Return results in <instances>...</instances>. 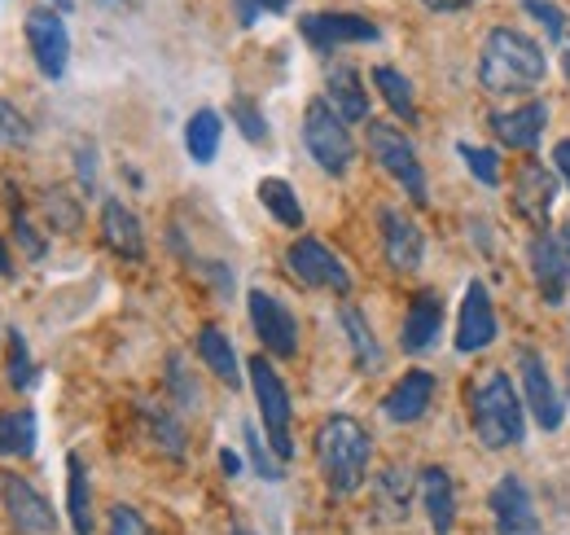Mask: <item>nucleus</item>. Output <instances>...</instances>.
<instances>
[{
    "mask_svg": "<svg viewBox=\"0 0 570 535\" xmlns=\"http://www.w3.org/2000/svg\"><path fill=\"white\" fill-rule=\"evenodd\" d=\"M544 49L513 31V27H492L488 40H483V58H479V84L492 93V97H522V93H535L540 79H544Z\"/></svg>",
    "mask_w": 570,
    "mask_h": 535,
    "instance_id": "f257e3e1",
    "label": "nucleus"
},
{
    "mask_svg": "<svg viewBox=\"0 0 570 535\" xmlns=\"http://www.w3.org/2000/svg\"><path fill=\"white\" fill-rule=\"evenodd\" d=\"M470 412H474V435L483 448L504 453L527 439V417H522V391L504 369H488L474 391H470Z\"/></svg>",
    "mask_w": 570,
    "mask_h": 535,
    "instance_id": "f03ea898",
    "label": "nucleus"
},
{
    "mask_svg": "<svg viewBox=\"0 0 570 535\" xmlns=\"http://www.w3.org/2000/svg\"><path fill=\"white\" fill-rule=\"evenodd\" d=\"M368 457H373V439L360 426L356 417H325L316 430V466L325 474V483L338 496L360 492L364 474H368Z\"/></svg>",
    "mask_w": 570,
    "mask_h": 535,
    "instance_id": "7ed1b4c3",
    "label": "nucleus"
},
{
    "mask_svg": "<svg viewBox=\"0 0 570 535\" xmlns=\"http://www.w3.org/2000/svg\"><path fill=\"white\" fill-rule=\"evenodd\" d=\"M303 140H307V154L316 158V167L330 172V176H343L352 167V158H356V140H352L347 124L334 115V106L325 97L307 101V110H303Z\"/></svg>",
    "mask_w": 570,
    "mask_h": 535,
    "instance_id": "20e7f679",
    "label": "nucleus"
},
{
    "mask_svg": "<svg viewBox=\"0 0 570 535\" xmlns=\"http://www.w3.org/2000/svg\"><path fill=\"white\" fill-rule=\"evenodd\" d=\"M368 149H373V158L386 167V176L409 194V198L417 202V206H426V167H422V158H417V149H413V140L400 133V128H391V124H368Z\"/></svg>",
    "mask_w": 570,
    "mask_h": 535,
    "instance_id": "39448f33",
    "label": "nucleus"
},
{
    "mask_svg": "<svg viewBox=\"0 0 570 535\" xmlns=\"http://www.w3.org/2000/svg\"><path fill=\"white\" fill-rule=\"evenodd\" d=\"M250 387H255V400H259V417H264V430H268V444L277 453V461L294 457V439H289V396H285L282 373L273 369V360L255 356L250 360Z\"/></svg>",
    "mask_w": 570,
    "mask_h": 535,
    "instance_id": "423d86ee",
    "label": "nucleus"
},
{
    "mask_svg": "<svg viewBox=\"0 0 570 535\" xmlns=\"http://www.w3.org/2000/svg\"><path fill=\"white\" fill-rule=\"evenodd\" d=\"M27 45H31V58L45 79H62L67 62H71V36H67V22L58 9H45L36 4L27 13Z\"/></svg>",
    "mask_w": 570,
    "mask_h": 535,
    "instance_id": "0eeeda50",
    "label": "nucleus"
},
{
    "mask_svg": "<svg viewBox=\"0 0 570 535\" xmlns=\"http://www.w3.org/2000/svg\"><path fill=\"white\" fill-rule=\"evenodd\" d=\"M285 264H289V272H294L303 285L334 290V294H347V290H352V272L343 268V260H338L321 237H298V242L285 251Z\"/></svg>",
    "mask_w": 570,
    "mask_h": 535,
    "instance_id": "6e6552de",
    "label": "nucleus"
},
{
    "mask_svg": "<svg viewBox=\"0 0 570 535\" xmlns=\"http://www.w3.org/2000/svg\"><path fill=\"white\" fill-rule=\"evenodd\" d=\"M518 373H522V403L531 408L535 426H540V430H562V417H567L562 396H558V387H553L544 360H540L531 347L518 351Z\"/></svg>",
    "mask_w": 570,
    "mask_h": 535,
    "instance_id": "1a4fd4ad",
    "label": "nucleus"
},
{
    "mask_svg": "<svg viewBox=\"0 0 570 535\" xmlns=\"http://www.w3.org/2000/svg\"><path fill=\"white\" fill-rule=\"evenodd\" d=\"M0 505H4L9 523L22 535H53V527H58L49 500H45L22 474H9V469L0 474Z\"/></svg>",
    "mask_w": 570,
    "mask_h": 535,
    "instance_id": "9d476101",
    "label": "nucleus"
},
{
    "mask_svg": "<svg viewBox=\"0 0 570 535\" xmlns=\"http://www.w3.org/2000/svg\"><path fill=\"white\" fill-rule=\"evenodd\" d=\"M553 198H558V176H553L540 158H522V167L513 172V211H518L531 228L544 233Z\"/></svg>",
    "mask_w": 570,
    "mask_h": 535,
    "instance_id": "9b49d317",
    "label": "nucleus"
},
{
    "mask_svg": "<svg viewBox=\"0 0 570 535\" xmlns=\"http://www.w3.org/2000/svg\"><path fill=\"white\" fill-rule=\"evenodd\" d=\"M298 31H303V40H307L312 49H321V54H330V49H338V45H373V40L382 36L377 22H368V18H360V13H303Z\"/></svg>",
    "mask_w": 570,
    "mask_h": 535,
    "instance_id": "f8f14e48",
    "label": "nucleus"
},
{
    "mask_svg": "<svg viewBox=\"0 0 570 535\" xmlns=\"http://www.w3.org/2000/svg\"><path fill=\"white\" fill-rule=\"evenodd\" d=\"M497 330H500L497 303H492L488 285H483V281H470V285H465V299H461V325H456V351L474 356V351L492 347V342H497Z\"/></svg>",
    "mask_w": 570,
    "mask_h": 535,
    "instance_id": "ddd939ff",
    "label": "nucleus"
},
{
    "mask_svg": "<svg viewBox=\"0 0 570 535\" xmlns=\"http://www.w3.org/2000/svg\"><path fill=\"white\" fill-rule=\"evenodd\" d=\"M250 321H255V334L259 342L273 351V356H282L289 360L294 351H298V325H294V317H289V308H285L282 299H273L268 290H250Z\"/></svg>",
    "mask_w": 570,
    "mask_h": 535,
    "instance_id": "4468645a",
    "label": "nucleus"
},
{
    "mask_svg": "<svg viewBox=\"0 0 570 535\" xmlns=\"http://www.w3.org/2000/svg\"><path fill=\"white\" fill-rule=\"evenodd\" d=\"M492 518H497V535H540V514L531 505V492L522 478L504 474L492 487Z\"/></svg>",
    "mask_w": 570,
    "mask_h": 535,
    "instance_id": "2eb2a0df",
    "label": "nucleus"
},
{
    "mask_svg": "<svg viewBox=\"0 0 570 535\" xmlns=\"http://www.w3.org/2000/svg\"><path fill=\"white\" fill-rule=\"evenodd\" d=\"M377 228H382V251H386V260H391L395 272H417V268H422L426 237H422V228H417L404 211L382 206V211H377Z\"/></svg>",
    "mask_w": 570,
    "mask_h": 535,
    "instance_id": "dca6fc26",
    "label": "nucleus"
},
{
    "mask_svg": "<svg viewBox=\"0 0 570 535\" xmlns=\"http://www.w3.org/2000/svg\"><path fill=\"white\" fill-rule=\"evenodd\" d=\"M531 272H535V285L549 303H562L570 290V251L562 237L553 233H535L531 237Z\"/></svg>",
    "mask_w": 570,
    "mask_h": 535,
    "instance_id": "f3484780",
    "label": "nucleus"
},
{
    "mask_svg": "<svg viewBox=\"0 0 570 535\" xmlns=\"http://www.w3.org/2000/svg\"><path fill=\"white\" fill-rule=\"evenodd\" d=\"M488 124H492V136L500 145L531 154L544 136V124H549V101H527V106H513V110H497Z\"/></svg>",
    "mask_w": 570,
    "mask_h": 535,
    "instance_id": "a211bd4d",
    "label": "nucleus"
},
{
    "mask_svg": "<svg viewBox=\"0 0 570 535\" xmlns=\"http://www.w3.org/2000/svg\"><path fill=\"white\" fill-rule=\"evenodd\" d=\"M101 237H106V246L115 251V255H124V260H145V233H141V220L124 206L119 198H106L101 202Z\"/></svg>",
    "mask_w": 570,
    "mask_h": 535,
    "instance_id": "6ab92c4d",
    "label": "nucleus"
},
{
    "mask_svg": "<svg viewBox=\"0 0 570 535\" xmlns=\"http://www.w3.org/2000/svg\"><path fill=\"white\" fill-rule=\"evenodd\" d=\"M430 400H434V378H430L426 369H409V373L391 387V396L382 400V412H386L391 421L409 426V421H417V417L426 412Z\"/></svg>",
    "mask_w": 570,
    "mask_h": 535,
    "instance_id": "aec40b11",
    "label": "nucleus"
},
{
    "mask_svg": "<svg viewBox=\"0 0 570 535\" xmlns=\"http://www.w3.org/2000/svg\"><path fill=\"white\" fill-rule=\"evenodd\" d=\"M325 101L334 106V115L343 124L368 119V93H364V79L356 75V67H334L325 75Z\"/></svg>",
    "mask_w": 570,
    "mask_h": 535,
    "instance_id": "412c9836",
    "label": "nucleus"
},
{
    "mask_svg": "<svg viewBox=\"0 0 570 535\" xmlns=\"http://www.w3.org/2000/svg\"><path fill=\"white\" fill-rule=\"evenodd\" d=\"M439 325H443V299L434 290H422L409 303V317H404V330H400L404 351H426L430 342L439 338Z\"/></svg>",
    "mask_w": 570,
    "mask_h": 535,
    "instance_id": "4be33fe9",
    "label": "nucleus"
},
{
    "mask_svg": "<svg viewBox=\"0 0 570 535\" xmlns=\"http://www.w3.org/2000/svg\"><path fill=\"white\" fill-rule=\"evenodd\" d=\"M422 505H426L434 535H452V523H456V492H452V478H448L443 466L422 469Z\"/></svg>",
    "mask_w": 570,
    "mask_h": 535,
    "instance_id": "5701e85b",
    "label": "nucleus"
},
{
    "mask_svg": "<svg viewBox=\"0 0 570 535\" xmlns=\"http://www.w3.org/2000/svg\"><path fill=\"white\" fill-rule=\"evenodd\" d=\"M338 321H343V334L352 338L356 364L364 369V373H377V369H382V347H377V338H373V330H368L364 312H360L356 303H343V308H338Z\"/></svg>",
    "mask_w": 570,
    "mask_h": 535,
    "instance_id": "b1692460",
    "label": "nucleus"
},
{
    "mask_svg": "<svg viewBox=\"0 0 570 535\" xmlns=\"http://www.w3.org/2000/svg\"><path fill=\"white\" fill-rule=\"evenodd\" d=\"M67 514L75 535H92V492H88V466L79 457H67Z\"/></svg>",
    "mask_w": 570,
    "mask_h": 535,
    "instance_id": "393cba45",
    "label": "nucleus"
},
{
    "mask_svg": "<svg viewBox=\"0 0 570 535\" xmlns=\"http://www.w3.org/2000/svg\"><path fill=\"white\" fill-rule=\"evenodd\" d=\"M36 453V412L4 408L0 412V457H31Z\"/></svg>",
    "mask_w": 570,
    "mask_h": 535,
    "instance_id": "a878e982",
    "label": "nucleus"
},
{
    "mask_svg": "<svg viewBox=\"0 0 570 535\" xmlns=\"http://www.w3.org/2000/svg\"><path fill=\"white\" fill-rule=\"evenodd\" d=\"M198 356L207 360V369H212L215 378H224L228 387H237L242 369H237V351H233V342H228V334H224V330L207 325V330L198 334Z\"/></svg>",
    "mask_w": 570,
    "mask_h": 535,
    "instance_id": "bb28decb",
    "label": "nucleus"
},
{
    "mask_svg": "<svg viewBox=\"0 0 570 535\" xmlns=\"http://www.w3.org/2000/svg\"><path fill=\"white\" fill-rule=\"evenodd\" d=\"M259 202L268 206V215L285 228H303V202L294 198V185H285L282 176H264L259 181Z\"/></svg>",
    "mask_w": 570,
    "mask_h": 535,
    "instance_id": "cd10ccee",
    "label": "nucleus"
},
{
    "mask_svg": "<svg viewBox=\"0 0 570 535\" xmlns=\"http://www.w3.org/2000/svg\"><path fill=\"white\" fill-rule=\"evenodd\" d=\"M373 84H377V93L386 97V106H391L404 124H417V101H413V88H409V79H404L400 70L373 67Z\"/></svg>",
    "mask_w": 570,
    "mask_h": 535,
    "instance_id": "c85d7f7f",
    "label": "nucleus"
},
{
    "mask_svg": "<svg viewBox=\"0 0 570 535\" xmlns=\"http://www.w3.org/2000/svg\"><path fill=\"white\" fill-rule=\"evenodd\" d=\"M219 136H224V124L215 110H198L185 128V145H189V158L194 163H212L215 149H219Z\"/></svg>",
    "mask_w": 570,
    "mask_h": 535,
    "instance_id": "c756f323",
    "label": "nucleus"
},
{
    "mask_svg": "<svg viewBox=\"0 0 570 535\" xmlns=\"http://www.w3.org/2000/svg\"><path fill=\"white\" fill-rule=\"evenodd\" d=\"M137 408H141V417H145V426H149V435H154V439L163 444V453L180 457V453H185V430L176 426V417H171V412H163L158 403H149V400H141Z\"/></svg>",
    "mask_w": 570,
    "mask_h": 535,
    "instance_id": "7c9ffc66",
    "label": "nucleus"
},
{
    "mask_svg": "<svg viewBox=\"0 0 570 535\" xmlns=\"http://www.w3.org/2000/svg\"><path fill=\"white\" fill-rule=\"evenodd\" d=\"M4 373H9V387H13V391L36 387V364H31L27 338L18 334V330H9V364H4Z\"/></svg>",
    "mask_w": 570,
    "mask_h": 535,
    "instance_id": "2f4dec72",
    "label": "nucleus"
},
{
    "mask_svg": "<svg viewBox=\"0 0 570 535\" xmlns=\"http://www.w3.org/2000/svg\"><path fill=\"white\" fill-rule=\"evenodd\" d=\"M377 496L391 505V514H400L404 518V509H409V496H413V478H409V469L391 466L382 478H377Z\"/></svg>",
    "mask_w": 570,
    "mask_h": 535,
    "instance_id": "473e14b6",
    "label": "nucleus"
},
{
    "mask_svg": "<svg viewBox=\"0 0 570 535\" xmlns=\"http://www.w3.org/2000/svg\"><path fill=\"white\" fill-rule=\"evenodd\" d=\"M456 149H461L465 167H470V172L479 176V185L497 189V185H500V158H497V149H483V145H470V140H461Z\"/></svg>",
    "mask_w": 570,
    "mask_h": 535,
    "instance_id": "72a5a7b5",
    "label": "nucleus"
},
{
    "mask_svg": "<svg viewBox=\"0 0 570 535\" xmlns=\"http://www.w3.org/2000/svg\"><path fill=\"white\" fill-rule=\"evenodd\" d=\"M31 140V124L22 119V110L13 101L0 97V149H22Z\"/></svg>",
    "mask_w": 570,
    "mask_h": 535,
    "instance_id": "f704fd0d",
    "label": "nucleus"
},
{
    "mask_svg": "<svg viewBox=\"0 0 570 535\" xmlns=\"http://www.w3.org/2000/svg\"><path fill=\"white\" fill-rule=\"evenodd\" d=\"M233 124L242 128L246 140H255V145L268 140V124H264V115H259V106H255L250 97H237V101H233Z\"/></svg>",
    "mask_w": 570,
    "mask_h": 535,
    "instance_id": "c9c22d12",
    "label": "nucleus"
},
{
    "mask_svg": "<svg viewBox=\"0 0 570 535\" xmlns=\"http://www.w3.org/2000/svg\"><path fill=\"white\" fill-rule=\"evenodd\" d=\"M527 4V13L549 31V40H562L567 36V18H562V9L553 4V0H522Z\"/></svg>",
    "mask_w": 570,
    "mask_h": 535,
    "instance_id": "e433bc0d",
    "label": "nucleus"
},
{
    "mask_svg": "<svg viewBox=\"0 0 570 535\" xmlns=\"http://www.w3.org/2000/svg\"><path fill=\"white\" fill-rule=\"evenodd\" d=\"M167 382H171V391H176V400L185 403V408H198V382L185 373V360L180 356H171V364H167Z\"/></svg>",
    "mask_w": 570,
    "mask_h": 535,
    "instance_id": "4c0bfd02",
    "label": "nucleus"
},
{
    "mask_svg": "<svg viewBox=\"0 0 570 535\" xmlns=\"http://www.w3.org/2000/svg\"><path fill=\"white\" fill-rule=\"evenodd\" d=\"M110 535H154L145 527V518L137 509H128V505H115L110 509Z\"/></svg>",
    "mask_w": 570,
    "mask_h": 535,
    "instance_id": "58836bf2",
    "label": "nucleus"
},
{
    "mask_svg": "<svg viewBox=\"0 0 570 535\" xmlns=\"http://www.w3.org/2000/svg\"><path fill=\"white\" fill-rule=\"evenodd\" d=\"M45 206H49V215H53V224H58L62 233H71L75 224H79V206H75L67 194H45Z\"/></svg>",
    "mask_w": 570,
    "mask_h": 535,
    "instance_id": "ea45409f",
    "label": "nucleus"
},
{
    "mask_svg": "<svg viewBox=\"0 0 570 535\" xmlns=\"http://www.w3.org/2000/svg\"><path fill=\"white\" fill-rule=\"evenodd\" d=\"M246 444H250V461H255V469H259L264 478H273V483H277V478H282V466H273V457L264 453V444H259V430H255V426H246Z\"/></svg>",
    "mask_w": 570,
    "mask_h": 535,
    "instance_id": "a19ab883",
    "label": "nucleus"
},
{
    "mask_svg": "<svg viewBox=\"0 0 570 535\" xmlns=\"http://www.w3.org/2000/svg\"><path fill=\"white\" fill-rule=\"evenodd\" d=\"M75 167H79V185H83V194H92V189H97V154H92V145H79Z\"/></svg>",
    "mask_w": 570,
    "mask_h": 535,
    "instance_id": "79ce46f5",
    "label": "nucleus"
},
{
    "mask_svg": "<svg viewBox=\"0 0 570 535\" xmlns=\"http://www.w3.org/2000/svg\"><path fill=\"white\" fill-rule=\"evenodd\" d=\"M13 233H18V242H22V251H27L31 260H45V251H49V246L36 237V228L27 224V215H13Z\"/></svg>",
    "mask_w": 570,
    "mask_h": 535,
    "instance_id": "37998d69",
    "label": "nucleus"
},
{
    "mask_svg": "<svg viewBox=\"0 0 570 535\" xmlns=\"http://www.w3.org/2000/svg\"><path fill=\"white\" fill-rule=\"evenodd\" d=\"M426 9H434V13H461V9H470L474 0H422Z\"/></svg>",
    "mask_w": 570,
    "mask_h": 535,
    "instance_id": "c03bdc74",
    "label": "nucleus"
},
{
    "mask_svg": "<svg viewBox=\"0 0 570 535\" xmlns=\"http://www.w3.org/2000/svg\"><path fill=\"white\" fill-rule=\"evenodd\" d=\"M553 163H558V172L570 181V140H558V149H553Z\"/></svg>",
    "mask_w": 570,
    "mask_h": 535,
    "instance_id": "a18cd8bd",
    "label": "nucleus"
},
{
    "mask_svg": "<svg viewBox=\"0 0 570 535\" xmlns=\"http://www.w3.org/2000/svg\"><path fill=\"white\" fill-rule=\"evenodd\" d=\"M219 466H224V474H242V461H237V453H219Z\"/></svg>",
    "mask_w": 570,
    "mask_h": 535,
    "instance_id": "49530a36",
    "label": "nucleus"
},
{
    "mask_svg": "<svg viewBox=\"0 0 570 535\" xmlns=\"http://www.w3.org/2000/svg\"><path fill=\"white\" fill-rule=\"evenodd\" d=\"M259 9H268V13H285L289 9V0H255Z\"/></svg>",
    "mask_w": 570,
    "mask_h": 535,
    "instance_id": "de8ad7c7",
    "label": "nucleus"
},
{
    "mask_svg": "<svg viewBox=\"0 0 570 535\" xmlns=\"http://www.w3.org/2000/svg\"><path fill=\"white\" fill-rule=\"evenodd\" d=\"M13 272V260H9V246L0 242V276H9Z\"/></svg>",
    "mask_w": 570,
    "mask_h": 535,
    "instance_id": "09e8293b",
    "label": "nucleus"
},
{
    "mask_svg": "<svg viewBox=\"0 0 570 535\" xmlns=\"http://www.w3.org/2000/svg\"><path fill=\"white\" fill-rule=\"evenodd\" d=\"M53 4H58V9H71V0H53Z\"/></svg>",
    "mask_w": 570,
    "mask_h": 535,
    "instance_id": "8fccbe9b",
    "label": "nucleus"
},
{
    "mask_svg": "<svg viewBox=\"0 0 570 535\" xmlns=\"http://www.w3.org/2000/svg\"><path fill=\"white\" fill-rule=\"evenodd\" d=\"M562 242H567V251H570V224H567V233H562Z\"/></svg>",
    "mask_w": 570,
    "mask_h": 535,
    "instance_id": "3c124183",
    "label": "nucleus"
},
{
    "mask_svg": "<svg viewBox=\"0 0 570 535\" xmlns=\"http://www.w3.org/2000/svg\"><path fill=\"white\" fill-rule=\"evenodd\" d=\"M233 535H250V532H246V527H233Z\"/></svg>",
    "mask_w": 570,
    "mask_h": 535,
    "instance_id": "603ef678",
    "label": "nucleus"
},
{
    "mask_svg": "<svg viewBox=\"0 0 570 535\" xmlns=\"http://www.w3.org/2000/svg\"><path fill=\"white\" fill-rule=\"evenodd\" d=\"M562 67H567V79H570V54H567V62H562Z\"/></svg>",
    "mask_w": 570,
    "mask_h": 535,
    "instance_id": "864d4df0",
    "label": "nucleus"
},
{
    "mask_svg": "<svg viewBox=\"0 0 570 535\" xmlns=\"http://www.w3.org/2000/svg\"><path fill=\"white\" fill-rule=\"evenodd\" d=\"M101 4H124V0H101Z\"/></svg>",
    "mask_w": 570,
    "mask_h": 535,
    "instance_id": "5fc2aeb1",
    "label": "nucleus"
}]
</instances>
